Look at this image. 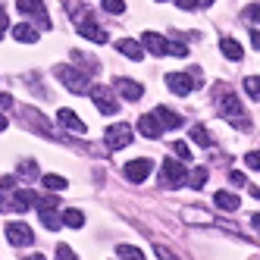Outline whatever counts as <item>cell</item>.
I'll use <instances>...</instances> for the list:
<instances>
[{"mask_svg": "<svg viewBox=\"0 0 260 260\" xmlns=\"http://www.w3.org/2000/svg\"><path fill=\"white\" fill-rule=\"evenodd\" d=\"M185 179H188V173H185V160H163V182L166 188H179V185H185Z\"/></svg>", "mask_w": 260, "mask_h": 260, "instance_id": "obj_4", "label": "cell"}, {"mask_svg": "<svg viewBox=\"0 0 260 260\" xmlns=\"http://www.w3.org/2000/svg\"><path fill=\"white\" fill-rule=\"evenodd\" d=\"M251 44H254V47H257V50H260V31H257V28H254V31H251Z\"/></svg>", "mask_w": 260, "mask_h": 260, "instance_id": "obj_40", "label": "cell"}, {"mask_svg": "<svg viewBox=\"0 0 260 260\" xmlns=\"http://www.w3.org/2000/svg\"><path fill=\"white\" fill-rule=\"evenodd\" d=\"M116 91H119L125 101H138L144 94V88L138 82H132V79H116Z\"/></svg>", "mask_w": 260, "mask_h": 260, "instance_id": "obj_15", "label": "cell"}, {"mask_svg": "<svg viewBox=\"0 0 260 260\" xmlns=\"http://www.w3.org/2000/svg\"><path fill=\"white\" fill-rule=\"evenodd\" d=\"M7 241L16 245V248H25V245L35 241V232L25 226V222H10V226H7Z\"/></svg>", "mask_w": 260, "mask_h": 260, "instance_id": "obj_8", "label": "cell"}, {"mask_svg": "<svg viewBox=\"0 0 260 260\" xmlns=\"http://www.w3.org/2000/svg\"><path fill=\"white\" fill-rule=\"evenodd\" d=\"M7 188L13 191V179H10V176H7L4 182H0V210H7V207H10V201H7V194H4Z\"/></svg>", "mask_w": 260, "mask_h": 260, "instance_id": "obj_30", "label": "cell"}, {"mask_svg": "<svg viewBox=\"0 0 260 260\" xmlns=\"http://www.w3.org/2000/svg\"><path fill=\"white\" fill-rule=\"evenodd\" d=\"M219 113H222V119L226 122H238L241 128H248V116H245V110H241V104H238V98H222V104H219Z\"/></svg>", "mask_w": 260, "mask_h": 260, "instance_id": "obj_5", "label": "cell"}, {"mask_svg": "<svg viewBox=\"0 0 260 260\" xmlns=\"http://www.w3.org/2000/svg\"><path fill=\"white\" fill-rule=\"evenodd\" d=\"M53 72H57V79L72 91V94H85V91H88V76H85L82 69H76V66H57Z\"/></svg>", "mask_w": 260, "mask_h": 260, "instance_id": "obj_1", "label": "cell"}, {"mask_svg": "<svg viewBox=\"0 0 260 260\" xmlns=\"http://www.w3.org/2000/svg\"><path fill=\"white\" fill-rule=\"evenodd\" d=\"M19 176H25V179H38V163H35V160H22V163H19Z\"/></svg>", "mask_w": 260, "mask_h": 260, "instance_id": "obj_25", "label": "cell"}, {"mask_svg": "<svg viewBox=\"0 0 260 260\" xmlns=\"http://www.w3.org/2000/svg\"><path fill=\"white\" fill-rule=\"evenodd\" d=\"M194 4H198V7H213L216 0H194Z\"/></svg>", "mask_w": 260, "mask_h": 260, "instance_id": "obj_42", "label": "cell"}, {"mask_svg": "<svg viewBox=\"0 0 260 260\" xmlns=\"http://www.w3.org/2000/svg\"><path fill=\"white\" fill-rule=\"evenodd\" d=\"M173 151H176V157H179V160H185V163L191 160V147L185 144V141H176V144H173Z\"/></svg>", "mask_w": 260, "mask_h": 260, "instance_id": "obj_29", "label": "cell"}, {"mask_svg": "<svg viewBox=\"0 0 260 260\" xmlns=\"http://www.w3.org/2000/svg\"><path fill=\"white\" fill-rule=\"evenodd\" d=\"M13 107V98L10 94H0V110H10Z\"/></svg>", "mask_w": 260, "mask_h": 260, "instance_id": "obj_39", "label": "cell"}, {"mask_svg": "<svg viewBox=\"0 0 260 260\" xmlns=\"http://www.w3.org/2000/svg\"><path fill=\"white\" fill-rule=\"evenodd\" d=\"M132 125H125V122H116V125H110L107 128V135H104V141H107V147L110 151H122V147L132 141Z\"/></svg>", "mask_w": 260, "mask_h": 260, "instance_id": "obj_3", "label": "cell"}, {"mask_svg": "<svg viewBox=\"0 0 260 260\" xmlns=\"http://www.w3.org/2000/svg\"><path fill=\"white\" fill-rule=\"evenodd\" d=\"M182 216L188 222H210V213H201V210H185Z\"/></svg>", "mask_w": 260, "mask_h": 260, "instance_id": "obj_31", "label": "cell"}, {"mask_svg": "<svg viewBox=\"0 0 260 260\" xmlns=\"http://www.w3.org/2000/svg\"><path fill=\"white\" fill-rule=\"evenodd\" d=\"M191 138H194L201 147H210V135H207V128H204V125H194V128H191Z\"/></svg>", "mask_w": 260, "mask_h": 260, "instance_id": "obj_27", "label": "cell"}, {"mask_svg": "<svg viewBox=\"0 0 260 260\" xmlns=\"http://www.w3.org/2000/svg\"><path fill=\"white\" fill-rule=\"evenodd\" d=\"M154 116H157V122H160L163 128H179V125H182V116L173 113L170 107H157V110H154Z\"/></svg>", "mask_w": 260, "mask_h": 260, "instance_id": "obj_17", "label": "cell"}, {"mask_svg": "<svg viewBox=\"0 0 260 260\" xmlns=\"http://www.w3.org/2000/svg\"><path fill=\"white\" fill-rule=\"evenodd\" d=\"M229 182L235 185V188H241V185H245L248 179H245V176H241V173H229Z\"/></svg>", "mask_w": 260, "mask_h": 260, "instance_id": "obj_36", "label": "cell"}, {"mask_svg": "<svg viewBox=\"0 0 260 260\" xmlns=\"http://www.w3.org/2000/svg\"><path fill=\"white\" fill-rule=\"evenodd\" d=\"M57 122H60L63 128H69L72 135H85V132H88V125H85L76 113H72V110H60V113H57Z\"/></svg>", "mask_w": 260, "mask_h": 260, "instance_id": "obj_10", "label": "cell"}, {"mask_svg": "<svg viewBox=\"0 0 260 260\" xmlns=\"http://www.w3.org/2000/svg\"><path fill=\"white\" fill-rule=\"evenodd\" d=\"M248 19L260 22V4H251V7H248Z\"/></svg>", "mask_w": 260, "mask_h": 260, "instance_id": "obj_37", "label": "cell"}, {"mask_svg": "<svg viewBox=\"0 0 260 260\" xmlns=\"http://www.w3.org/2000/svg\"><path fill=\"white\" fill-rule=\"evenodd\" d=\"M116 50L122 53V57L135 60V63L144 57V44H141V41H135V38H122V41H116Z\"/></svg>", "mask_w": 260, "mask_h": 260, "instance_id": "obj_13", "label": "cell"}, {"mask_svg": "<svg viewBox=\"0 0 260 260\" xmlns=\"http://www.w3.org/2000/svg\"><path fill=\"white\" fill-rule=\"evenodd\" d=\"M10 31H13V38H16V41H22V44H35V41H38V31H35L31 25H25V22L13 25Z\"/></svg>", "mask_w": 260, "mask_h": 260, "instance_id": "obj_19", "label": "cell"}, {"mask_svg": "<svg viewBox=\"0 0 260 260\" xmlns=\"http://www.w3.org/2000/svg\"><path fill=\"white\" fill-rule=\"evenodd\" d=\"M116 257H122V260H132V257H135V260H138V257H141V251H138V248H132V245H119V248H116Z\"/></svg>", "mask_w": 260, "mask_h": 260, "instance_id": "obj_28", "label": "cell"}, {"mask_svg": "<svg viewBox=\"0 0 260 260\" xmlns=\"http://www.w3.org/2000/svg\"><path fill=\"white\" fill-rule=\"evenodd\" d=\"M251 222H254V226L260 229V213H254V216H251Z\"/></svg>", "mask_w": 260, "mask_h": 260, "instance_id": "obj_43", "label": "cell"}, {"mask_svg": "<svg viewBox=\"0 0 260 260\" xmlns=\"http://www.w3.org/2000/svg\"><path fill=\"white\" fill-rule=\"evenodd\" d=\"M16 7H19V13H25V16H38L41 25H47V16H44V0H16Z\"/></svg>", "mask_w": 260, "mask_h": 260, "instance_id": "obj_14", "label": "cell"}, {"mask_svg": "<svg viewBox=\"0 0 260 260\" xmlns=\"http://www.w3.org/2000/svg\"><path fill=\"white\" fill-rule=\"evenodd\" d=\"M194 85H198V82H194L191 76H185V72H170V76H166V88H170L173 94H179V98L191 94Z\"/></svg>", "mask_w": 260, "mask_h": 260, "instance_id": "obj_7", "label": "cell"}, {"mask_svg": "<svg viewBox=\"0 0 260 260\" xmlns=\"http://www.w3.org/2000/svg\"><path fill=\"white\" fill-rule=\"evenodd\" d=\"M91 101H94L98 113H104V116H116V113H119V104H116L113 94H110V88H107V85L91 88Z\"/></svg>", "mask_w": 260, "mask_h": 260, "instance_id": "obj_2", "label": "cell"}, {"mask_svg": "<svg viewBox=\"0 0 260 260\" xmlns=\"http://www.w3.org/2000/svg\"><path fill=\"white\" fill-rule=\"evenodd\" d=\"M219 50H222V57H226V60H241V44L235 41V38H222L219 41Z\"/></svg>", "mask_w": 260, "mask_h": 260, "instance_id": "obj_20", "label": "cell"}, {"mask_svg": "<svg viewBox=\"0 0 260 260\" xmlns=\"http://www.w3.org/2000/svg\"><path fill=\"white\" fill-rule=\"evenodd\" d=\"M79 35L88 41H94V44H107L110 41V35L98 25V22H79Z\"/></svg>", "mask_w": 260, "mask_h": 260, "instance_id": "obj_12", "label": "cell"}, {"mask_svg": "<svg viewBox=\"0 0 260 260\" xmlns=\"http://www.w3.org/2000/svg\"><path fill=\"white\" fill-rule=\"evenodd\" d=\"M4 128H7V119H4V116H0V132H4Z\"/></svg>", "mask_w": 260, "mask_h": 260, "instance_id": "obj_45", "label": "cell"}, {"mask_svg": "<svg viewBox=\"0 0 260 260\" xmlns=\"http://www.w3.org/2000/svg\"><path fill=\"white\" fill-rule=\"evenodd\" d=\"M188 185H191V188H204V185H207V170H204V166H198V170H191L188 173Z\"/></svg>", "mask_w": 260, "mask_h": 260, "instance_id": "obj_23", "label": "cell"}, {"mask_svg": "<svg viewBox=\"0 0 260 260\" xmlns=\"http://www.w3.org/2000/svg\"><path fill=\"white\" fill-rule=\"evenodd\" d=\"M138 132H141L144 138H160L163 125H160V122H157V116L151 113V116H141V119H138Z\"/></svg>", "mask_w": 260, "mask_h": 260, "instance_id": "obj_16", "label": "cell"}, {"mask_svg": "<svg viewBox=\"0 0 260 260\" xmlns=\"http://www.w3.org/2000/svg\"><path fill=\"white\" fill-rule=\"evenodd\" d=\"M35 204H38V194H35L31 188H25V191H13V198H10V207H13V210H19V213L31 210Z\"/></svg>", "mask_w": 260, "mask_h": 260, "instance_id": "obj_11", "label": "cell"}, {"mask_svg": "<svg viewBox=\"0 0 260 260\" xmlns=\"http://www.w3.org/2000/svg\"><path fill=\"white\" fill-rule=\"evenodd\" d=\"M57 257H60V260H76V254H72L69 245H60V248H57Z\"/></svg>", "mask_w": 260, "mask_h": 260, "instance_id": "obj_34", "label": "cell"}, {"mask_svg": "<svg viewBox=\"0 0 260 260\" xmlns=\"http://www.w3.org/2000/svg\"><path fill=\"white\" fill-rule=\"evenodd\" d=\"M213 204H216V207L219 210H226V213H232V210H238V194H229V191H216L213 194Z\"/></svg>", "mask_w": 260, "mask_h": 260, "instance_id": "obj_18", "label": "cell"}, {"mask_svg": "<svg viewBox=\"0 0 260 260\" xmlns=\"http://www.w3.org/2000/svg\"><path fill=\"white\" fill-rule=\"evenodd\" d=\"M41 182L47 185V188H50V191H63V188H66V179H63L60 173H47V176H44Z\"/></svg>", "mask_w": 260, "mask_h": 260, "instance_id": "obj_24", "label": "cell"}, {"mask_svg": "<svg viewBox=\"0 0 260 260\" xmlns=\"http://www.w3.org/2000/svg\"><path fill=\"white\" fill-rule=\"evenodd\" d=\"M4 28H10V19H7V13H4V7H0V35H4Z\"/></svg>", "mask_w": 260, "mask_h": 260, "instance_id": "obj_38", "label": "cell"}, {"mask_svg": "<svg viewBox=\"0 0 260 260\" xmlns=\"http://www.w3.org/2000/svg\"><path fill=\"white\" fill-rule=\"evenodd\" d=\"M38 210H41V222H44L47 229H60V222H63V216H60L57 210H53V207H38Z\"/></svg>", "mask_w": 260, "mask_h": 260, "instance_id": "obj_22", "label": "cell"}, {"mask_svg": "<svg viewBox=\"0 0 260 260\" xmlns=\"http://www.w3.org/2000/svg\"><path fill=\"white\" fill-rule=\"evenodd\" d=\"M245 163L251 166V170H260V151H251V154H245Z\"/></svg>", "mask_w": 260, "mask_h": 260, "instance_id": "obj_33", "label": "cell"}, {"mask_svg": "<svg viewBox=\"0 0 260 260\" xmlns=\"http://www.w3.org/2000/svg\"><path fill=\"white\" fill-rule=\"evenodd\" d=\"M151 170H154V160H147V157L128 160V163H125V179L138 185V182H144L147 176H151Z\"/></svg>", "mask_w": 260, "mask_h": 260, "instance_id": "obj_6", "label": "cell"}, {"mask_svg": "<svg viewBox=\"0 0 260 260\" xmlns=\"http://www.w3.org/2000/svg\"><path fill=\"white\" fill-rule=\"evenodd\" d=\"M251 194H254V198H260V185H254V188H251Z\"/></svg>", "mask_w": 260, "mask_h": 260, "instance_id": "obj_44", "label": "cell"}, {"mask_svg": "<svg viewBox=\"0 0 260 260\" xmlns=\"http://www.w3.org/2000/svg\"><path fill=\"white\" fill-rule=\"evenodd\" d=\"M63 226H69V229H79V226H85V213H82V210H76V207L63 210Z\"/></svg>", "mask_w": 260, "mask_h": 260, "instance_id": "obj_21", "label": "cell"}, {"mask_svg": "<svg viewBox=\"0 0 260 260\" xmlns=\"http://www.w3.org/2000/svg\"><path fill=\"white\" fill-rule=\"evenodd\" d=\"M185 53H188L185 44H170V57H185Z\"/></svg>", "mask_w": 260, "mask_h": 260, "instance_id": "obj_35", "label": "cell"}, {"mask_svg": "<svg viewBox=\"0 0 260 260\" xmlns=\"http://www.w3.org/2000/svg\"><path fill=\"white\" fill-rule=\"evenodd\" d=\"M245 91H248L254 101H260V76H248L245 79Z\"/></svg>", "mask_w": 260, "mask_h": 260, "instance_id": "obj_26", "label": "cell"}, {"mask_svg": "<svg viewBox=\"0 0 260 260\" xmlns=\"http://www.w3.org/2000/svg\"><path fill=\"white\" fill-rule=\"evenodd\" d=\"M157 257H163V260H170L173 254H170V251H166V248H160V245H157Z\"/></svg>", "mask_w": 260, "mask_h": 260, "instance_id": "obj_41", "label": "cell"}, {"mask_svg": "<svg viewBox=\"0 0 260 260\" xmlns=\"http://www.w3.org/2000/svg\"><path fill=\"white\" fill-rule=\"evenodd\" d=\"M141 44H144L147 50H151L154 57H166V53H170V41H166V38H160L157 31H144Z\"/></svg>", "mask_w": 260, "mask_h": 260, "instance_id": "obj_9", "label": "cell"}, {"mask_svg": "<svg viewBox=\"0 0 260 260\" xmlns=\"http://www.w3.org/2000/svg\"><path fill=\"white\" fill-rule=\"evenodd\" d=\"M104 10L113 13V16H119V13H125V4H122V0H104Z\"/></svg>", "mask_w": 260, "mask_h": 260, "instance_id": "obj_32", "label": "cell"}]
</instances>
